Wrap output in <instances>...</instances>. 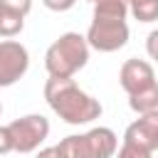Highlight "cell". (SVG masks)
Masks as SVG:
<instances>
[{
    "instance_id": "6da1fadb",
    "label": "cell",
    "mask_w": 158,
    "mask_h": 158,
    "mask_svg": "<svg viewBox=\"0 0 158 158\" xmlns=\"http://www.w3.org/2000/svg\"><path fill=\"white\" fill-rule=\"evenodd\" d=\"M44 101L69 126H84L101 116V104L86 94L72 77H49L44 81Z\"/></svg>"
},
{
    "instance_id": "7a4b0ae2",
    "label": "cell",
    "mask_w": 158,
    "mask_h": 158,
    "mask_svg": "<svg viewBox=\"0 0 158 158\" xmlns=\"http://www.w3.org/2000/svg\"><path fill=\"white\" fill-rule=\"evenodd\" d=\"M89 40L79 32L59 35L44 52V69L49 77H74L89 62Z\"/></svg>"
},
{
    "instance_id": "3957f363",
    "label": "cell",
    "mask_w": 158,
    "mask_h": 158,
    "mask_svg": "<svg viewBox=\"0 0 158 158\" xmlns=\"http://www.w3.org/2000/svg\"><path fill=\"white\" fill-rule=\"evenodd\" d=\"M49 136V121L42 114H27L12 118L0 128V153L7 156L10 151L17 153H35Z\"/></svg>"
},
{
    "instance_id": "277c9868",
    "label": "cell",
    "mask_w": 158,
    "mask_h": 158,
    "mask_svg": "<svg viewBox=\"0 0 158 158\" xmlns=\"http://www.w3.org/2000/svg\"><path fill=\"white\" fill-rule=\"evenodd\" d=\"M57 146L67 158H114L118 151V136L106 126H96L84 133L67 136Z\"/></svg>"
},
{
    "instance_id": "5b68a950",
    "label": "cell",
    "mask_w": 158,
    "mask_h": 158,
    "mask_svg": "<svg viewBox=\"0 0 158 158\" xmlns=\"http://www.w3.org/2000/svg\"><path fill=\"white\" fill-rule=\"evenodd\" d=\"M128 22L121 17H91L86 40L96 52H118L128 42Z\"/></svg>"
},
{
    "instance_id": "8992f818",
    "label": "cell",
    "mask_w": 158,
    "mask_h": 158,
    "mask_svg": "<svg viewBox=\"0 0 158 158\" xmlns=\"http://www.w3.org/2000/svg\"><path fill=\"white\" fill-rule=\"evenodd\" d=\"M30 69V52L15 40L0 42V86H12Z\"/></svg>"
},
{
    "instance_id": "52a82bcc",
    "label": "cell",
    "mask_w": 158,
    "mask_h": 158,
    "mask_svg": "<svg viewBox=\"0 0 158 158\" xmlns=\"http://www.w3.org/2000/svg\"><path fill=\"white\" fill-rule=\"evenodd\" d=\"M118 84L126 94H136L151 84H156V72H153V64L146 62V59H138V57H131L121 64L118 69Z\"/></svg>"
},
{
    "instance_id": "ba28073f",
    "label": "cell",
    "mask_w": 158,
    "mask_h": 158,
    "mask_svg": "<svg viewBox=\"0 0 158 158\" xmlns=\"http://www.w3.org/2000/svg\"><path fill=\"white\" fill-rule=\"evenodd\" d=\"M123 141L156 151L158 148V111L141 114L133 123H128V128L123 131Z\"/></svg>"
},
{
    "instance_id": "9c48e42d",
    "label": "cell",
    "mask_w": 158,
    "mask_h": 158,
    "mask_svg": "<svg viewBox=\"0 0 158 158\" xmlns=\"http://www.w3.org/2000/svg\"><path fill=\"white\" fill-rule=\"evenodd\" d=\"M128 106L138 116L158 111V81L151 84V86H146V89H141V91H136V94H128Z\"/></svg>"
},
{
    "instance_id": "30bf717a",
    "label": "cell",
    "mask_w": 158,
    "mask_h": 158,
    "mask_svg": "<svg viewBox=\"0 0 158 158\" xmlns=\"http://www.w3.org/2000/svg\"><path fill=\"white\" fill-rule=\"evenodd\" d=\"M128 12H131L128 0H96L94 2V17H121V20H126Z\"/></svg>"
},
{
    "instance_id": "8fae6325",
    "label": "cell",
    "mask_w": 158,
    "mask_h": 158,
    "mask_svg": "<svg viewBox=\"0 0 158 158\" xmlns=\"http://www.w3.org/2000/svg\"><path fill=\"white\" fill-rule=\"evenodd\" d=\"M22 27H25V15L12 12V10H2V7H0V35H2L5 40L20 35Z\"/></svg>"
},
{
    "instance_id": "7c38bea8",
    "label": "cell",
    "mask_w": 158,
    "mask_h": 158,
    "mask_svg": "<svg viewBox=\"0 0 158 158\" xmlns=\"http://www.w3.org/2000/svg\"><path fill=\"white\" fill-rule=\"evenodd\" d=\"M128 7L138 22H156L158 20V0H128Z\"/></svg>"
},
{
    "instance_id": "4fadbf2b",
    "label": "cell",
    "mask_w": 158,
    "mask_h": 158,
    "mask_svg": "<svg viewBox=\"0 0 158 158\" xmlns=\"http://www.w3.org/2000/svg\"><path fill=\"white\" fill-rule=\"evenodd\" d=\"M151 156H153V151H148V148H141V146H136V143L123 141L114 158H151Z\"/></svg>"
},
{
    "instance_id": "5bb4252c",
    "label": "cell",
    "mask_w": 158,
    "mask_h": 158,
    "mask_svg": "<svg viewBox=\"0 0 158 158\" xmlns=\"http://www.w3.org/2000/svg\"><path fill=\"white\" fill-rule=\"evenodd\" d=\"M0 7H2V10L20 12V15H27V12L32 10V0H0Z\"/></svg>"
},
{
    "instance_id": "9a60e30c",
    "label": "cell",
    "mask_w": 158,
    "mask_h": 158,
    "mask_svg": "<svg viewBox=\"0 0 158 158\" xmlns=\"http://www.w3.org/2000/svg\"><path fill=\"white\" fill-rule=\"evenodd\" d=\"M42 5L52 12H67L77 5V0H42Z\"/></svg>"
},
{
    "instance_id": "2e32d148",
    "label": "cell",
    "mask_w": 158,
    "mask_h": 158,
    "mask_svg": "<svg viewBox=\"0 0 158 158\" xmlns=\"http://www.w3.org/2000/svg\"><path fill=\"white\" fill-rule=\"evenodd\" d=\"M146 52H148V57L153 62H158V27L148 32V37H146Z\"/></svg>"
},
{
    "instance_id": "e0dca14e",
    "label": "cell",
    "mask_w": 158,
    "mask_h": 158,
    "mask_svg": "<svg viewBox=\"0 0 158 158\" xmlns=\"http://www.w3.org/2000/svg\"><path fill=\"white\" fill-rule=\"evenodd\" d=\"M37 158H67V156L62 153L59 146H49V148H42V151L37 153Z\"/></svg>"
}]
</instances>
